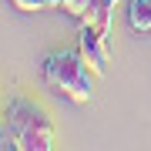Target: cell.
<instances>
[{
  "label": "cell",
  "instance_id": "obj_1",
  "mask_svg": "<svg viewBox=\"0 0 151 151\" xmlns=\"http://www.w3.org/2000/svg\"><path fill=\"white\" fill-rule=\"evenodd\" d=\"M4 151H47L54 148V124L34 101L10 97L4 108V131H0Z\"/></svg>",
  "mask_w": 151,
  "mask_h": 151
},
{
  "label": "cell",
  "instance_id": "obj_2",
  "mask_svg": "<svg viewBox=\"0 0 151 151\" xmlns=\"http://www.w3.org/2000/svg\"><path fill=\"white\" fill-rule=\"evenodd\" d=\"M94 67L91 60L84 57L81 47H60V50H50L47 57H44L40 64V77L47 87H54V91L67 94L70 101L84 104L91 101L94 94Z\"/></svg>",
  "mask_w": 151,
  "mask_h": 151
},
{
  "label": "cell",
  "instance_id": "obj_3",
  "mask_svg": "<svg viewBox=\"0 0 151 151\" xmlns=\"http://www.w3.org/2000/svg\"><path fill=\"white\" fill-rule=\"evenodd\" d=\"M77 47H81V50H84V57L91 60V67H94V74H97V77L108 74V57H111L108 30H101V27H97V24H91V20H81Z\"/></svg>",
  "mask_w": 151,
  "mask_h": 151
},
{
  "label": "cell",
  "instance_id": "obj_4",
  "mask_svg": "<svg viewBox=\"0 0 151 151\" xmlns=\"http://www.w3.org/2000/svg\"><path fill=\"white\" fill-rule=\"evenodd\" d=\"M114 4H118V0H91V7H87L84 20L97 24L101 30H111V14H114Z\"/></svg>",
  "mask_w": 151,
  "mask_h": 151
},
{
  "label": "cell",
  "instance_id": "obj_5",
  "mask_svg": "<svg viewBox=\"0 0 151 151\" xmlns=\"http://www.w3.org/2000/svg\"><path fill=\"white\" fill-rule=\"evenodd\" d=\"M128 24H131V30H151V0H131Z\"/></svg>",
  "mask_w": 151,
  "mask_h": 151
},
{
  "label": "cell",
  "instance_id": "obj_6",
  "mask_svg": "<svg viewBox=\"0 0 151 151\" xmlns=\"http://www.w3.org/2000/svg\"><path fill=\"white\" fill-rule=\"evenodd\" d=\"M17 7H24V10H44L47 7V0H14Z\"/></svg>",
  "mask_w": 151,
  "mask_h": 151
}]
</instances>
